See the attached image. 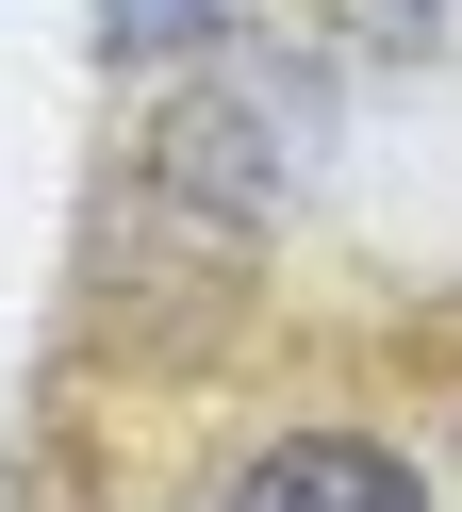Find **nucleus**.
<instances>
[{
  "label": "nucleus",
  "instance_id": "nucleus-1",
  "mask_svg": "<svg viewBox=\"0 0 462 512\" xmlns=\"http://www.w3.org/2000/svg\"><path fill=\"white\" fill-rule=\"evenodd\" d=\"M215 512H429V496H413V463L363 446V430H281Z\"/></svg>",
  "mask_w": 462,
  "mask_h": 512
},
{
  "label": "nucleus",
  "instance_id": "nucleus-2",
  "mask_svg": "<svg viewBox=\"0 0 462 512\" xmlns=\"http://www.w3.org/2000/svg\"><path fill=\"white\" fill-rule=\"evenodd\" d=\"M215 17L231 0H99V50H116V67H165V50H198Z\"/></svg>",
  "mask_w": 462,
  "mask_h": 512
},
{
  "label": "nucleus",
  "instance_id": "nucleus-3",
  "mask_svg": "<svg viewBox=\"0 0 462 512\" xmlns=\"http://www.w3.org/2000/svg\"><path fill=\"white\" fill-rule=\"evenodd\" d=\"M330 17H347L363 50H429V34H446V0H330Z\"/></svg>",
  "mask_w": 462,
  "mask_h": 512
}]
</instances>
